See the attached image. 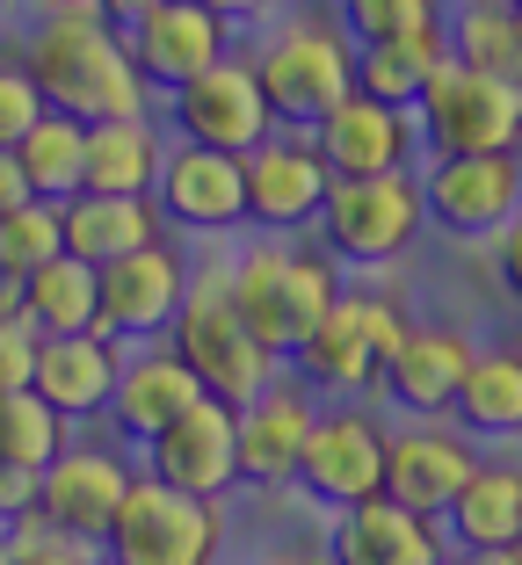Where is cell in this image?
<instances>
[{"mask_svg":"<svg viewBox=\"0 0 522 565\" xmlns=\"http://www.w3.org/2000/svg\"><path fill=\"white\" fill-rule=\"evenodd\" d=\"M22 66H30L36 95L44 109L73 124H102V117H138L146 109V81L131 73V51H124V30L117 22H102L87 0L58 8L30 30L22 44Z\"/></svg>","mask_w":522,"mask_h":565,"instance_id":"1","label":"cell"},{"mask_svg":"<svg viewBox=\"0 0 522 565\" xmlns=\"http://www.w3.org/2000/svg\"><path fill=\"white\" fill-rule=\"evenodd\" d=\"M225 282H233V305L247 319V333L269 355H298V341L327 319V305L341 298V262L305 233H269L254 247L225 254Z\"/></svg>","mask_w":522,"mask_h":565,"instance_id":"2","label":"cell"},{"mask_svg":"<svg viewBox=\"0 0 522 565\" xmlns=\"http://www.w3.org/2000/svg\"><path fill=\"white\" fill-rule=\"evenodd\" d=\"M168 349L189 363V377L203 384V399H219V406H247L262 384L284 377V355H269L247 333V319H239L233 282H225V254L189 268V298L168 327Z\"/></svg>","mask_w":522,"mask_h":565,"instance_id":"3","label":"cell"},{"mask_svg":"<svg viewBox=\"0 0 522 565\" xmlns=\"http://www.w3.org/2000/svg\"><path fill=\"white\" fill-rule=\"evenodd\" d=\"M247 58L284 131H312L355 87V36L334 15H284Z\"/></svg>","mask_w":522,"mask_h":565,"instance_id":"4","label":"cell"},{"mask_svg":"<svg viewBox=\"0 0 522 565\" xmlns=\"http://www.w3.org/2000/svg\"><path fill=\"white\" fill-rule=\"evenodd\" d=\"M428 225L422 211V174L400 167V174H355V182H334L312 217L320 247L334 254L341 268H392L414 233Z\"/></svg>","mask_w":522,"mask_h":565,"instance_id":"5","label":"cell"},{"mask_svg":"<svg viewBox=\"0 0 522 565\" xmlns=\"http://www.w3.org/2000/svg\"><path fill=\"white\" fill-rule=\"evenodd\" d=\"M400 333H406V312L392 298L341 290L327 305V319L298 341V384L305 392H327V399H363V392H377Z\"/></svg>","mask_w":522,"mask_h":565,"instance_id":"6","label":"cell"},{"mask_svg":"<svg viewBox=\"0 0 522 565\" xmlns=\"http://www.w3.org/2000/svg\"><path fill=\"white\" fill-rule=\"evenodd\" d=\"M414 131H422L428 160H457V152H522V81L457 66L443 73L414 102Z\"/></svg>","mask_w":522,"mask_h":565,"instance_id":"7","label":"cell"},{"mask_svg":"<svg viewBox=\"0 0 522 565\" xmlns=\"http://www.w3.org/2000/svg\"><path fill=\"white\" fill-rule=\"evenodd\" d=\"M219 544H225L219 500H196L182 486L146 479V471L131 479L117 522L102 536L109 565H219Z\"/></svg>","mask_w":522,"mask_h":565,"instance_id":"8","label":"cell"},{"mask_svg":"<svg viewBox=\"0 0 522 565\" xmlns=\"http://www.w3.org/2000/svg\"><path fill=\"white\" fill-rule=\"evenodd\" d=\"M189 247H174L168 239H152V247H131L117 254V262L95 268V333H109V341H124V349H138V341H168L174 312H182L189 298Z\"/></svg>","mask_w":522,"mask_h":565,"instance_id":"9","label":"cell"},{"mask_svg":"<svg viewBox=\"0 0 522 565\" xmlns=\"http://www.w3.org/2000/svg\"><path fill=\"white\" fill-rule=\"evenodd\" d=\"M160 102H168V138H189V146H211V152H239V160L276 131V109L262 95V81H254L247 51H225L219 66H203L196 81H182Z\"/></svg>","mask_w":522,"mask_h":565,"instance_id":"10","label":"cell"},{"mask_svg":"<svg viewBox=\"0 0 522 565\" xmlns=\"http://www.w3.org/2000/svg\"><path fill=\"white\" fill-rule=\"evenodd\" d=\"M152 211L174 239H233L247 225V167L239 152H211L168 138V160H160V182H152Z\"/></svg>","mask_w":522,"mask_h":565,"instance_id":"11","label":"cell"},{"mask_svg":"<svg viewBox=\"0 0 522 565\" xmlns=\"http://www.w3.org/2000/svg\"><path fill=\"white\" fill-rule=\"evenodd\" d=\"M131 479H138V471L124 465L117 449L66 443L44 471H36V508H30V515L44 522L51 536L102 544V536H109V522H117V508H124V493H131Z\"/></svg>","mask_w":522,"mask_h":565,"instance_id":"12","label":"cell"},{"mask_svg":"<svg viewBox=\"0 0 522 565\" xmlns=\"http://www.w3.org/2000/svg\"><path fill=\"white\" fill-rule=\"evenodd\" d=\"M298 486L320 508H355V500L385 493V428L355 399L312 414V435L298 449Z\"/></svg>","mask_w":522,"mask_h":565,"instance_id":"13","label":"cell"},{"mask_svg":"<svg viewBox=\"0 0 522 565\" xmlns=\"http://www.w3.org/2000/svg\"><path fill=\"white\" fill-rule=\"evenodd\" d=\"M233 36L239 30L225 15H211L203 0H160L138 22H124V51H131V73L146 81V95H174L203 66H219Z\"/></svg>","mask_w":522,"mask_h":565,"instance_id":"14","label":"cell"},{"mask_svg":"<svg viewBox=\"0 0 522 565\" xmlns=\"http://www.w3.org/2000/svg\"><path fill=\"white\" fill-rule=\"evenodd\" d=\"M422 211L457 239H493L522 211V152H457L428 160Z\"/></svg>","mask_w":522,"mask_h":565,"instance_id":"15","label":"cell"},{"mask_svg":"<svg viewBox=\"0 0 522 565\" xmlns=\"http://www.w3.org/2000/svg\"><path fill=\"white\" fill-rule=\"evenodd\" d=\"M247 225H262V233H312V217H320L327 189H334V174H327L320 146L305 131H284L276 124L262 146L247 152Z\"/></svg>","mask_w":522,"mask_h":565,"instance_id":"16","label":"cell"},{"mask_svg":"<svg viewBox=\"0 0 522 565\" xmlns=\"http://www.w3.org/2000/svg\"><path fill=\"white\" fill-rule=\"evenodd\" d=\"M146 449V479L160 486H182L196 500H225L239 486V443H233V406L219 399H196L168 420V428L152 435Z\"/></svg>","mask_w":522,"mask_h":565,"instance_id":"17","label":"cell"},{"mask_svg":"<svg viewBox=\"0 0 522 565\" xmlns=\"http://www.w3.org/2000/svg\"><path fill=\"white\" fill-rule=\"evenodd\" d=\"M305 138L320 146V160H327V174H334V182H355V174H400V167H414V146H422L414 109L371 102V95H355V87Z\"/></svg>","mask_w":522,"mask_h":565,"instance_id":"18","label":"cell"},{"mask_svg":"<svg viewBox=\"0 0 522 565\" xmlns=\"http://www.w3.org/2000/svg\"><path fill=\"white\" fill-rule=\"evenodd\" d=\"M312 392L298 377L262 384L247 406H233V443H239V486H298V449L312 435Z\"/></svg>","mask_w":522,"mask_h":565,"instance_id":"19","label":"cell"},{"mask_svg":"<svg viewBox=\"0 0 522 565\" xmlns=\"http://www.w3.org/2000/svg\"><path fill=\"white\" fill-rule=\"evenodd\" d=\"M450 536L436 515H414L392 493L334 508V536H327V558L334 565H443Z\"/></svg>","mask_w":522,"mask_h":565,"instance_id":"20","label":"cell"},{"mask_svg":"<svg viewBox=\"0 0 522 565\" xmlns=\"http://www.w3.org/2000/svg\"><path fill=\"white\" fill-rule=\"evenodd\" d=\"M472 355L479 349L457 327H414V319H406V333H400V349H392L385 377H377V392H385L406 420H436V414L457 406V384H465Z\"/></svg>","mask_w":522,"mask_h":565,"instance_id":"21","label":"cell"},{"mask_svg":"<svg viewBox=\"0 0 522 565\" xmlns=\"http://www.w3.org/2000/svg\"><path fill=\"white\" fill-rule=\"evenodd\" d=\"M472 465H479V449L465 428H422L414 420V428L385 435V493L400 508H414V515L443 522V508L457 500V486L472 479Z\"/></svg>","mask_w":522,"mask_h":565,"instance_id":"22","label":"cell"},{"mask_svg":"<svg viewBox=\"0 0 522 565\" xmlns=\"http://www.w3.org/2000/svg\"><path fill=\"white\" fill-rule=\"evenodd\" d=\"M117 370H124V341H109V333H58V341H36L30 392L58 420H102L109 392H117Z\"/></svg>","mask_w":522,"mask_h":565,"instance_id":"23","label":"cell"},{"mask_svg":"<svg viewBox=\"0 0 522 565\" xmlns=\"http://www.w3.org/2000/svg\"><path fill=\"white\" fill-rule=\"evenodd\" d=\"M203 399V384L189 377V363L168 349V341H138V349H124V370H117V392H109V428L124 435V443H152V435L168 428L182 406Z\"/></svg>","mask_w":522,"mask_h":565,"instance_id":"24","label":"cell"},{"mask_svg":"<svg viewBox=\"0 0 522 565\" xmlns=\"http://www.w3.org/2000/svg\"><path fill=\"white\" fill-rule=\"evenodd\" d=\"M160 160H168V124H152V109H138V117H102V124H87L81 189H102V196H152Z\"/></svg>","mask_w":522,"mask_h":565,"instance_id":"25","label":"cell"},{"mask_svg":"<svg viewBox=\"0 0 522 565\" xmlns=\"http://www.w3.org/2000/svg\"><path fill=\"white\" fill-rule=\"evenodd\" d=\"M58 217H66V254L87 262V268L117 262V254H131V247H152V239H168L152 196H102V189H81V196L58 203Z\"/></svg>","mask_w":522,"mask_h":565,"instance_id":"26","label":"cell"},{"mask_svg":"<svg viewBox=\"0 0 522 565\" xmlns=\"http://www.w3.org/2000/svg\"><path fill=\"white\" fill-rule=\"evenodd\" d=\"M443 58H450L443 22L406 30V36H377V44H355V95L392 102V109H414V102H422V87L443 73Z\"/></svg>","mask_w":522,"mask_h":565,"instance_id":"27","label":"cell"},{"mask_svg":"<svg viewBox=\"0 0 522 565\" xmlns=\"http://www.w3.org/2000/svg\"><path fill=\"white\" fill-rule=\"evenodd\" d=\"M443 536H457L465 551L522 544V465H472V479L443 508Z\"/></svg>","mask_w":522,"mask_h":565,"instance_id":"28","label":"cell"},{"mask_svg":"<svg viewBox=\"0 0 522 565\" xmlns=\"http://www.w3.org/2000/svg\"><path fill=\"white\" fill-rule=\"evenodd\" d=\"M450 414L472 443H522V349H479Z\"/></svg>","mask_w":522,"mask_h":565,"instance_id":"29","label":"cell"},{"mask_svg":"<svg viewBox=\"0 0 522 565\" xmlns=\"http://www.w3.org/2000/svg\"><path fill=\"white\" fill-rule=\"evenodd\" d=\"M15 167H22V182H30V196H44V203L81 196L87 124H73V117H58V109H44V117H36L30 131L15 138Z\"/></svg>","mask_w":522,"mask_h":565,"instance_id":"30","label":"cell"},{"mask_svg":"<svg viewBox=\"0 0 522 565\" xmlns=\"http://www.w3.org/2000/svg\"><path fill=\"white\" fill-rule=\"evenodd\" d=\"M22 319L36 327V341H58V333H95V268L58 254L36 276H22Z\"/></svg>","mask_w":522,"mask_h":565,"instance_id":"31","label":"cell"},{"mask_svg":"<svg viewBox=\"0 0 522 565\" xmlns=\"http://www.w3.org/2000/svg\"><path fill=\"white\" fill-rule=\"evenodd\" d=\"M443 36H450L457 66L522 81V36H515V8H508V0H465V8H443Z\"/></svg>","mask_w":522,"mask_h":565,"instance_id":"32","label":"cell"},{"mask_svg":"<svg viewBox=\"0 0 522 565\" xmlns=\"http://www.w3.org/2000/svg\"><path fill=\"white\" fill-rule=\"evenodd\" d=\"M66 428H73V420H58L30 384H22V392H0V465L44 471L51 457L66 449Z\"/></svg>","mask_w":522,"mask_h":565,"instance_id":"33","label":"cell"},{"mask_svg":"<svg viewBox=\"0 0 522 565\" xmlns=\"http://www.w3.org/2000/svg\"><path fill=\"white\" fill-rule=\"evenodd\" d=\"M66 254V217H58V203L30 196L15 203V211L0 217V276H36L44 262H58Z\"/></svg>","mask_w":522,"mask_h":565,"instance_id":"34","label":"cell"},{"mask_svg":"<svg viewBox=\"0 0 522 565\" xmlns=\"http://www.w3.org/2000/svg\"><path fill=\"white\" fill-rule=\"evenodd\" d=\"M334 22L355 36V44H377V36H406V30L443 22V0H341Z\"/></svg>","mask_w":522,"mask_h":565,"instance_id":"35","label":"cell"},{"mask_svg":"<svg viewBox=\"0 0 522 565\" xmlns=\"http://www.w3.org/2000/svg\"><path fill=\"white\" fill-rule=\"evenodd\" d=\"M44 117V95H36L22 51H0V152H15V138Z\"/></svg>","mask_w":522,"mask_h":565,"instance_id":"36","label":"cell"},{"mask_svg":"<svg viewBox=\"0 0 522 565\" xmlns=\"http://www.w3.org/2000/svg\"><path fill=\"white\" fill-rule=\"evenodd\" d=\"M8 544H15V565H95V558H87V544H73V536H51L36 515H22Z\"/></svg>","mask_w":522,"mask_h":565,"instance_id":"37","label":"cell"},{"mask_svg":"<svg viewBox=\"0 0 522 565\" xmlns=\"http://www.w3.org/2000/svg\"><path fill=\"white\" fill-rule=\"evenodd\" d=\"M36 370V327L30 319H8L0 327V392H22Z\"/></svg>","mask_w":522,"mask_h":565,"instance_id":"38","label":"cell"},{"mask_svg":"<svg viewBox=\"0 0 522 565\" xmlns=\"http://www.w3.org/2000/svg\"><path fill=\"white\" fill-rule=\"evenodd\" d=\"M36 508V471H15V465H0V530H15L22 515Z\"/></svg>","mask_w":522,"mask_h":565,"instance_id":"39","label":"cell"},{"mask_svg":"<svg viewBox=\"0 0 522 565\" xmlns=\"http://www.w3.org/2000/svg\"><path fill=\"white\" fill-rule=\"evenodd\" d=\"M493 268H501V282H508V298L522 305V211L508 217L501 233H493Z\"/></svg>","mask_w":522,"mask_h":565,"instance_id":"40","label":"cell"},{"mask_svg":"<svg viewBox=\"0 0 522 565\" xmlns=\"http://www.w3.org/2000/svg\"><path fill=\"white\" fill-rule=\"evenodd\" d=\"M203 8H211V15H225L233 30H254V22H269L284 0H203Z\"/></svg>","mask_w":522,"mask_h":565,"instance_id":"41","label":"cell"},{"mask_svg":"<svg viewBox=\"0 0 522 565\" xmlns=\"http://www.w3.org/2000/svg\"><path fill=\"white\" fill-rule=\"evenodd\" d=\"M15 203H30V182H22V167H15V152H0V217L15 211Z\"/></svg>","mask_w":522,"mask_h":565,"instance_id":"42","label":"cell"},{"mask_svg":"<svg viewBox=\"0 0 522 565\" xmlns=\"http://www.w3.org/2000/svg\"><path fill=\"white\" fill-rule=\"evenodd\" d=\"M443 565H522V544H501V551H443Z\"/></svg>","mask_w":522,"mask_h":565,"instance_id":"43","label":"cell"},{"mask_svg":"<svg viewBox=\"0 0 522 565\" xmlns=\"http://www.w3.org/2000/svg\"><path fill=\"white\" fill-rule=\"evenodd\" d=\"M87 8H95L102 22H117V30H124V22H138L146 8H160V0H87Z\"/></svg>","mask_w":522,"mask_h":565,"instance_id":"44","label":"cell"},{"mask_svg":"<svg viewBox=\"0 0 522 565\" xmlns=\"http://www.w3.org/2000/svg\"><path fill=\"white\" fill-rule=\"evenodd\" d=\"M8 319H22V282L15 276H0V327H8Z\"/></svg>","mask_w":522,"mask_h":565,"instance_id":"45","label":"cell"},{"mask_svg":"<svg viewBox=\"0 0 522 565\" xmlns=\"http://www.w3.org/2000/svg\"><path fill=\"white\" fill-rule=\"evenodd\" d=\"M262 565H334V558H327V551H269Z\"/></svg>","mask_w":522,"mask_h":565,"instance_id":"46","label":"cell"},{"mask_svg":"<svg viewBox=\"0 0 522 565\" xmlns=\"http://www.w3.org/2000/svg\"><path fill=\"white\" fill-rule=\"evenodd\" d=\"M0 565H15V544H8V530H0Z\"/></svg>","mask_w":522,"mask_h":565,"instance_id":"47","label":"cell"},{"mask_svg":"<svg viewBox=\"0 0 522 565\" xmlns=\"http://www.w3.org/2000/svg\"><path fill=\"white\" fill-rule=\"evenodd\" d=\"M515 36H522V8H515Z\"/></svg>","mask_w":522,"mask_h":565,"instance_id":"48","label":"cell"},{"mask_svg":"<svg viewBox=\"0 0 522 565\" xmlns=\"http://www.w3.org/2000/svg\"><path fill=\"white\" fill-rule=\"evenodd\" d=\"M508 8H522V0H508Z\"/></svg>","mask_w":522,"mask_h":565,"instance_id":"49","label":"cell"},{"mask_svg":"<svg viewBox=\"0 0 522 565\" xmlns=\"http://www.w3.org/2000/svg\"><path fill=\"white\" fill-rule=\"evenodd\" d=\"M0 8H8V0H0Z\"/></svg>","mask_w":522,"mask_h":565,"instance_id":"50","label":"cell"}]
</instances>
